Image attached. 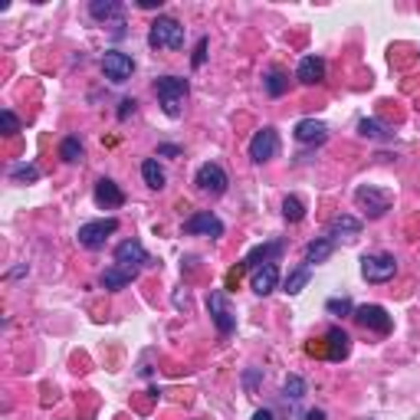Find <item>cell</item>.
Instances as JSON below:
<instances>
[{
	"mask_svg": "<svg viewBox=\"0 0 420 420\" xmlns=\"http://www.w3.org/2000/svg\"><path fill=\"white\" fill-rule=\"evenodd\" d=\"M263 86H266V92L273 95V99H279V95L286 92V86H289V79H286L283 72H279V69H273V72H269V76L263 79Z\"/></svg>",
	"mask_w": 420,
	"mask_h": 420,
	"instance_id": "f1b7e54d",
	"label": "cell"
},
{
	"mask_svg": "<svg viewBox=\"0 0 420 420\" xmlns=\"http://www.w3.org/2000/svg\"><path fill=\"white\" fill-rule=\"evenodd\" d=\"M0 122H4V131H7V135H17V131H20V119L10 109L0 112Z\"/></svg>",
	"mask_w": 420,
	"mask_h": 420,
	"instance_id": "1f68e13d",
	"label": "cell"
},
{
	"mask_svg": "<svg viewBox=\"0 0 420 420\" xmlns=\"http://www.w3.org/2000/svg\"><path fill=\"white\" fill-rule=\"evenodd\" d=\"M95 204L102 207V210H119L125 204V190L112 178H99L95 181Z\"/></svg>",
	"mask_w": 420,
	"mask_h": 420,
	"instance_id": "4fadbf2b",
	"label": "cell"
},
{
	"mask_svg": "<svg viewBox=\"0 0 420 420\" xmlns=\"http://www.w3.org/2000/svg\"><path fill=\"white\" fill-rule=\"evenodd\" d=\"M89 14H92V20H99V23H109V20H115V26H119L125 7H122V4H115V0H92V4H89Z\"/></svg>",
	"mask_w": 420,
	"mask_h": 420,
	"instance_id": "ffe728a7",
	"label": "cell"
},
{
	"mask_svg": "<svg viewBox=\"0 0 420 420\" xmlns=\"http://www.w3.org/2000/svg\"><path fill=\"white\" fill-rule=\"evenodd\" d=\"M355 318H358V325L361 328H368V332H377V335H387L391 328H394V318L387 316L384 306H358L355 309Z\"/></svg>",
	"mask_w": 420,
	"mask_h": 420,
	"instance_id": "8fae6325",
	"label": "cell"
},
{
	"mask_svg": "<svg viewBox=\"0 0 420 420\" xmlns=\"http://www.w3.org/2000/svg\"><path fill=\"white\" fill-rule=\"evenodd\" d=\"M115 230H119V220H115V217H105V220H89V223L79 227L76 240H79V247H86V249H102L105 240H109Z\"/></svg>",
	"mask_w": 420,
	"mask_h": 420,
	"instance_id": "3957f363",
	"label": "cell"
},
{
	"mask_svg": "<svg viewBox=\"0 0 420 420\" xmlns=\"http://www.w3.org/2000/svg\"><path fill=\"white\" fill-rule=\"evenodd\" d=\"M115 263L129 266V269H141V266L148 263V249L138 240H122L119 247H115Z\"/></svg>",
	"mask_w": 420,
	"mask_h": 420,
	"instance_id": "2e32d148",
	"label": "cell"
},
{
	"mask_svg": "<svg viewBox=\"0 0 420 420\" xmlns=\"http://www.w3.org/2000/svg\"><path fill=\"white\" fill-rule=\"evenodd\" d=\"M184 233L188 237H210V240H217V237H223V220L214 210H198V214H190L184 220Z\"/></svg>",
	"mask_w": 420,
	"mask_h": 420,
	"instance_id": "ba28073f",
	"label": "cell"
},
{
	"mask_svg": "<svg viewBox=\"0 0 420 420\" xmlns=\"http://www.w3.org/2000/svg\"><path fill=\"white\" fill-rule=\"evenodd\" d=\"M355 200H358V207L371 217V220H377V217H384L387 210H391V194L371 188V184H361V188L355 190Z\"/></svg>",
	"mask_w": 420,
	"mask_h": 420,
	"instance_id": "52a82bcc",
	"label": "cell"
},
{
	"mask_svg": "<svg viewBox=\"0 0 420 420\" xmlns=\"http://www.w3.org/2000/svg\"><path fill=\"white\" fill-rule=\"evenodd\" d=\"M283 217H286L289 223H299L302 217H306V204H302L296 194H289V198L283 200Z\"/></svg>",
	"mask_w": 420,
	"mask_h": 420,
	"instance_id": "4316f807",
	"label": "cell"
},
{
	"mask_svg": "<svg viewBox=\"0 0 420 420\" xmlns=\"http://www.w3.org/2000/svg\"><path fill=\"white\" fill-rule=\"evenodd\" d=\"M243 273H247V266H243V263H237V266H233L230 273H227V289H233V286L240 283V276H243Z\"/></svg>",
	"mask_w": 420,
	"mask_h": 420,
	"instance_id": "836d02e7",
	"label": "cell"
},
{
	"mask_svg": "<svg viewBox=\"0 0 420 420\" xmlns=\"http://www.w3.org/2000/svg\"><path fill=\"white\" fill-rule=\"evenodd\" d=\"M348 355H352V338H348V332L332 325L325 332V358L328 361H345Z\"/></svg>",
	"mask_w": 420,
	"mask_h": 420,
	"instance_id": "5bb4252c",
	"label": "cell"
},
{
	"mask_svg": "<svg viewBox=\"0 0 420 420\" xmlns=\"http://www.w3.org/2000/svg\"><path fill=\"white\" fill-rule=\"evenodd\" d=\"M138 273H141V269H129V266L115 263V266H109V269L102 273V286L109 292H119V289H125L131 279H138Z\"/></svg>",
	"mask_w": 420,
	"mask_h": 420,
	"instance_id": "ac0fdd59",
	"label": "cell"
},
{
	"mask_svg": "<svg viewBox=\"0 0 420 420\" xmlns=\"http://www.w3.org/2000/svg\"><path fill=\"white\" fill-rule=\"evenodd\" d=\"M138 7H145V10H155V7H161V0H141Z\"/></svg>",
	"mask_w": 420,
	"mask_h": 420,
	"instance_id": "74e56055",
	"label": "cell"
},
{
	"mask_svg": "<svg viewBox=\"0 0 420 420\" xmlns=\"http://www.w3.org/2000/svg\"><path fill=\"white\" fill-rule=\"evenodd\" d=\"M158 155H181V148L178 145H161L158 148Z\"/></svg>",
	"mask_w": 420,
	"mask_h": 420,
	"instance_id": "d590c367",
	"label": "cell"
},
{
	"mask_svg": "<svg viewBox=\"0 0 420 420\" xmlns=\"http://www.w3.org/2000/svg\"><path fill=\"white\" fill-rule=\"evenodd\" d=\"M283 394H286V401H302L306 397V381L299 375H289L283 381Z\"/></svg>",
	"mask_w": 420,
	"mask_h": 420,
	"instance_id": "484cf974",
	"label": "cell"
},
{
	"mask_svg": "<svg viewBox=\"0 0 420 420\" xmlns=\"http://www.w3.org/2000/svg\"><path fill=\"white\" fill-rule=\"evenodd\" d=\"M394 273H397V259L391 253H368V257H361V276L368 283H387V279H394Z\"/></svg>",
	"mask_w": 420,
	"mask_h": 420,
	"instance_id": "277c9868",
	"label": "cell"
},
{
	"mask_svg": "<svg viewBox=\"0 0 420 420\" xmlns=\"http://www.w3.org/2000/svg\"><path fill=\"white\" fill-rule=\"evenodd\" d=\"M122 109H119V119L122 122H125V119H129V115H135V99H122Z\"/></svg>",
	"mask_w": 420,
	"mask_h": 420,
	"instance_id": "e575fe53",
	"label": "cell"
},
{
	"mask_svg": "<svg viewBox=\"0 0 420 420\" xmlns=\"http://www.w3.org/2000/svg\"><path fill=\"white\" fill-rule=\"evenodd\" d=\"M292 135H296L299 145H325L328 125H325V122H318V119H302V122H296Z\"/></svg>",
	"mask_w": 420,
	"mask_h": 420,
	"instance_id": "7c38bea8",
	"label": "cell"
},
{
	"mask_svg": "<svg viewBox=\"0 0 420 420\" xmlns=\"http://www.w3.org/2000/svg\"><path fill=\"white\" fill-rule=\"evenodd\" d=\"M253 420H276V417H273V411H266V407H259V411L253 414Z\"/></svg>",
	"mask_w": 420,
	"mask_h": 420,
	"instance_id": "8d00e7d4",
	"label": "cell"
},
{
	"mask_svg": "<svg viewBox=\"0 0 420 420\" xmlns=\"http://www.w3.org/2000/svg\"><path fill=\"white\" fill-rule=\"evenodd\" d=\"M148 46L151 50H181L184 46V26L174 17H158L148 30Z\"/></svg>",
	"mask_w": 420,
	"mask_h": 420,
	"instance_id": "7a4b0ae2",
	"label": "cell"
},
{
	"mask_svg": "<svg viewBox=\"0 0 420 420\" xmlns=\"http://www.w3.org/2000/svg\"><path fill=\"white\" fill-rule=\"evenodd\" d=\"M309 279H312V266L309 263L296 266V269L289 273V279H286V292H289V296H299V292L309 286Z\"/></svg>",
	"mask_w": 420,
	"mask_h": 420,
	"instance_id": "603a6c76",
	"label": "cell"
},
{
	"mask_svg": "<svg viewBox=\"0 0 420 420\" xmlns=\"http://www.w3.org/2000/svg\"><path fill=\"white\" fill-rule=\"evenodd\" d=\"M279 155V135H276V129H259L257 135L249 138V161H257V164H266V161H273V158Z\"/></svg>",
	"mask_w": 420,
	"mask_h": 420,
	"instance_id": "9c48e42d",
	"label": "cell"
},
{
	"mask_svg": "<svg viewBox=\"0 0 420 420\" xmlns=\"http://www.w3.org/2000/svg\"><path fill=\"white\" fill-rule=\"evenodd\" d=\"M207 43H210L207 36H200V40H198V50H194V60H190V63H194V69L204 66V60H207Z\"/></svg>",
	"mask_w": 420,
	"mask_h": 420,
	"instance_id": "d6a6232c",
	"label": "cell"
},
{
	"mask_svg": "<svg viewBox=\"0 0 420 420\" xmlns=\"http://www.w3.org/2000/svg\"><path fill=\"white\" fill-rule=\"evenodd\" d=\"M194 184H198V190L210 194V198H220V194H227L230 178H227V171L217 161H204L198 168V174H194Z\"/></svg>",
	"mask_w": 420,
	"mask_h": 420,
	"instance_id": "5b68a950",
	"label": "cell"
},
{
	"mask_svg": "<svg viewBox=\"0 0 420 420\" xmlns=\"http://www.w3.org/2000/svg\"><path fill=\"white\" fill-rule=\"evenodd\" d=\"M361 233V220L358 217H352V214H342V217H335L332 220V227H328V237H358Z\"/></svg>",
	"mask_w": 420,
	"mask_h": 420,
	"instance_id": "7402d4cb",
	"label": "cell"
},
{
	"mask_svg": "<svg viewBox=\"0 0 420 420\" xmlns=\"http://www.w3.org/2000/svg\"><path fill=\"white\" fill-rule=\"evenodd\" d=\"M332 253H335V240H332V237H318V240H312L309 247H306V263H309V266L325 263Z\"/></svg>",
	"mask_w": 420,
	"mask_h": 420,
	"instance_id": "44dd1931",
	"label": "cell"
},
{
	"mask_svg": "<svg viewBox=\"0 0 420 420\" xmlns=\"http://www.w3.org/2000/svg\"><path fill=\"white\" fill-rule=\"evenodd\" d=\"M141 178H145V184H148L151 190H161V188H164V181H168V178H164V168L155 161V158L141 161Z\"/></svg>",
	"mask_w": 420,
	"mask_h": 420,
	"instance_id": "cb8c5ba5",
	"label": "cell"
},
{
	"mask_svg": "<svg viewBox=\"0 0 420 420\" xmlns=\"http://www.w3.org/2000/svg\"><path fill=\"white\" fill-rule=\"evenodd\" d=\"M60 158H63L66 164L82 161V145H79V138H63V145H60Z\"/></svg>",
	"mask_w": 420,
	"mask_h": 420,
	"instance_id": "83f0119b",
	"label": "cell"
},
{
	"mask_svg": "<svg viewBox=\"0 0 420 420\" xmlns=\"http://www.w3.org/2000/svg\"><path fill=\"white\" fill-rule=\"evenodd\" d=\"M296 79L302 86H316L325 79V60L322 56H302L299 60V69H296Z\"/></svg>",
	"mask_w": 420,
	"mask_h": 420,
	"instance_id": "e0dca14e",
	"label": "cell"
},
{
	"mask_svg": "<svg viewBox=\"0 0 420 420\" xmlns=\"http://www.w3.org/2000/svg\"><path fill=\"white\" fill-rule=\"evenodd\" d=\"M358 135L361 138H371V141H387L391 131H387V125H381L377 119H361L358 122Z\"/></svg>",
	"mask_w": 420,
	"mask_h": 420,
	"instance_id": "d4e9b609",
	"label": "cell"
},
{
	"mask_svg": "<svg viewBox=\"0 0 420 420\" xmlns=\"http://www.w3.org/2000/svg\"><path fill=\"white\" fill-rule=\"evenodd\" d=\"M102 72H105L109 82L122 86V82H129L131 72H135V60H131L129 53H122V50H109L102 56Z\"/></svg>",
	"mask_w": 420,
	"mask_h": 420,
	"instance_id": "8992f818",
	"label": "cell"
},
{
	"mask_svg": "<svg viewBox=\"0 0 420 420\" xmlns=\"http://www.w3.org/2000/svg\"><path fill=\"white\" fill-rule=\"evenodd\" d=\"M10 178H14V181H36V178H40V171H36L33 164H17V168L10 171Z\"/></svg>",
	"mask_w": 420,
	"mask_h": 420,
	"instance_id": "4dcf8cb0",
	"label": "cell"
},
{
	"mask_svg": "<svg viewBox=\"0 0 420 420\" xmlns=\"http://www.w3.org/2000/svg\"><path fill=\"white\" fill-rule=\"evenodd\" d=\"M279 253H283V243H279V240H273V243H259V247H253V249H249V253H247V257L240 259V263H243V266H247V269H249V266H263V263H273V259L279 257Z\"/></svg>",
	"mask_w": 420,
	"mask_h": 420,
	"instance_id": "d6986e66",
	"label": "cell"
},
{
	"mask_svg": "<svg viewBox=\"0 0 420 420\" xmlns=\"http://www.w3.org/2000/svg\"><path fill=\"white\" fill-rule=\"evenodd\" d=\"M325 312H328V316H348V312H355V306H352L348 296H342V299H328L325 302Z\"/></svg>",
	"mask_w": 420,
	"mask_h": 420,
	"instance_id": "f546056e",
	"label": "cell"
},
{
	"mask_svg": "<svg viewBox=\"0 0 420 420\" xmlns=\"http://www.w3.org/2000/svg\"><path fill=\"white\" fill-rule=\"evenodd\" d=\"M207 312H210V318H214V325L220 335H233V328H237V316L230 312V306H227V292L214 289L210 296H207Z\"/></svg>",
	"mask_w": 420,
	"mask_h": 420,
	"instance_id": "30bf717a",
	"label": "cell"
},
{
	"mask_svg": "<svg viewBox=\"0 0 420 420\" xmlns=\"http://www.w3.org/2000/svg\"><path fill=\"white\" fill-rule=\"evenodd\" d=\"M306 420H325V411H309L306 414Z\"/></svg>",
	"mask_w": 420,
	"mask_h": 420,
	"instance_id": "f35d334b",
	"label": "cell"
},
{
	"mask_svg": "<svg viewBox=\"0 0 420 420\" xmlns=\"http://www.w3.org/2000/svg\"><path fill=\"white\" fill-rule=\"evenodd\" d=\"M188 92H190V82L181 76H161L155 79V95L158 102H161L164 115L168 119H181V112H184V102H188Z\"/></svg>",
	"mask_w": 420,
	"mask_h": 420,
	"instance_id": "6da1fadb",
	"label": "cell"
},
{
	"mask_svg": "<svg viewBox=\"0 0 420 420\" xmlns=\"http://www.w3.org/2000/svg\"><path fill=\"white\" fill-rule=\"evenodd\" d=\"M276 286H279V266H276V263L257 266L253 276H249V289L257 292V296H269Z\"/></svg>",
	"mask_w": 420,
	"mask_h": 420,
	"instance_id": "9a60e30c",
	"label": "cell"
}]
</instances>
